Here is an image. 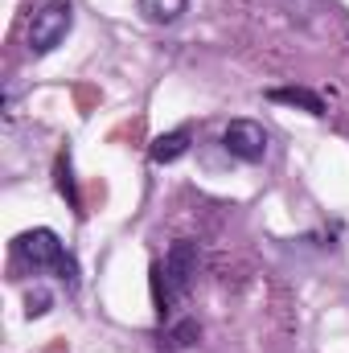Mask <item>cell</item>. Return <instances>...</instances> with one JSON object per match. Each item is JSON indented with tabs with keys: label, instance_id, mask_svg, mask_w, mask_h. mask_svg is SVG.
Wrapping results in <instances>:
<instances>
[{
	"label": "cell",
	"instance_id": "1",
	"mask_svg": "<svg viewBox=\"0 0 349 353\" xmlns=\"http://www.w3.org/2000/svg\"><path fill=\"white\" fill-rule=\"evenodd\" d=\"M12 247H17V259L29 267V271H54L58 279L74 283L79 267H74V259H70V255H66V247H62V239H58L50 226L25 230V234H21Z\"/></svg>",
	"mask_w": 349,
	"mask_h": 353
},
{
	"label": "cell",
	"instance_id": "2",
	"mask_svg": "<svg viewBox=\"0 0 349 353\" xmlns=\"http://www.w3.org/2000/svg\"><path fill=\"white\" fill-rule=\"evenodd\" d=\"M74 29V8L66 4V0H50V4H41L33 17H29V29H25V41H29V54H54L62 41H66V33Z\"/></svg>",
	"mask_w": 349,
	"mask_h": 353
},
{
	"label": "cell",
	"instance_id": "3",
	"mask_svg": "<svg viewBox=\"0 0 349 353\" xmlns=\"http://www.w3.org/2000/svg\"><path fill=\"white\" fill-rule=\"evenodd\" d=\"M193 275H197V247L189 243V239H181L169 247V255H165V267L157 271V279L165 283V292H161V304L169 308L177 296H185L189 292V283H193Z\"/></svg>",
	"mask_w": 349,
	"mask_h": 353
},
{
	"label": "cell",
	"instance_id": "4",
	"mask_svg": "<svg viewBox=\"0 0 349 353\" xmlns=\"http://www.w3.org/2000/svg\"><path fill=\"white\" fill-rule=\"evenodd\" d=\"M222 148L243 165H259L267 157V132L255 119H230L226 132H222Z\"/></svg>",
	"mask_w": 349,
	"mask_h": 353
},
{
	"label": "cell",
	"instance_id": "5",
	"mask_svg": "<svg viewBox=\"0 0 349 353\" xmlns=\"http://www.w3.org/2000/svg\"><path fill=\"white\" fill-rule=\"evenodd\" d=\"M189 140H193V132H189V128H177V132H165V136H157V140H152L148 157H152L157 165H173V161H181V157L189 152Z\"/></svg>",
	"mask_w": 349,
	"mask_h": 353
},
{
	"label": "cell",
	"instance_id": "6",
	"mask_svg": "<svg viewBox=\"0 0 349 353\" xmlns=\"http://www.w3.org/2000/svg\"><path fill=\"white\" fill-rule=\"evenodd\" d=\"M267 99L271 103H283V107H300L308 115H325V99L308 87H275V90H267Z\"/></svg>",
	"mask_w": 349,
	"mask_h": 353
},
{
	"label": "cell",
	"instance_id": "7",
	"mask_svg": "<svg viewBox=\"0 0 349 353\" xmlns=\"http://www.w3.org/2000/svg\"><path fill=\"white\" fill-rule=\"evenodd\" d=\"M185 4H189V0H140L144 17H148V21H157V25H173L177 17L185 12Z\"/></svg>",
	"mask_w": 349,
	"mask_h": 353
},
{
	"label": "cell",
	"instance_id": "8",
	"mask_svg": "<svg viewBox=\"0 0 349 353\" xmlns=\"http://www.w3.org/2000/svg\"><path fill=\"white\" fill-rule=\"evenodd\" d=\"M169 341H177L181 350H189V345H197L201 341V329H197V321H181L173 333H169Z\"/></svg>",
	"mask_w": 349,
	"mask_h": 353
},
{
	"label": "cell",
	"instance_id": "9",
	"mask_svg": "<svg viewBox=\"0 0 349 353\" xmlns=\"http://www.w3.org/2000/svg\"><path fill=\"white\" fill-rule=\"evenodd\" d=\"M50 304H54V300H50V292H46V288H33V292L25 296V316H46V312H50Z\"/></svg>",
	"mask_w": 349,
	"mask_h": 353
},
{
	"label": "cell",
	"instance_id": "10",
	"mask_svg": "<svg viewBox=\"0 0 349 353\" xmlns=\"http://www.w3.org/2000/svg\"><path fill=\"white\" fill-rule=\"evenodd\" d=\"M58 189H62V193H70V201H74V181H70V161H58Z\"/></svg>",
	"mask_w": 349,
	"mask_h": 353
}]
</instances>
